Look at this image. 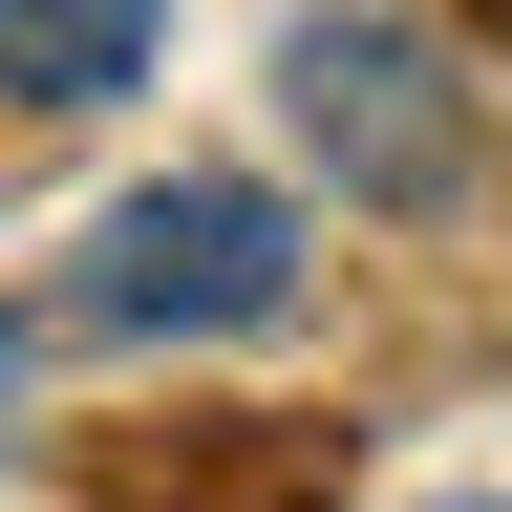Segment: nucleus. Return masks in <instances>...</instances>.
Returning a JSON list of instances; mask_svg holds the SVG:
<instances>
[{"instance_id":"f257e3e1","label":"nucleus","mask_w":512,"mask_h":512,"mask_svg":"<svg viewBox=\"0 0 512 512\" xmlns=\"http://www.w3.org/2000/svg\"><path fill=\"white\" fill-rule=\"evenodd\" d=\"M64 320L86 342H256V320H299V214L256 171H171L64 256Z\"/></svg>"},{"instance_id":"f03ea898","label":"nucleus","mask_w":512,"mask_h":512,"mask_svg":"<svg viewBox=\"0 0 512 512\" xmlns=\"http://www.w3.org/2000/svg\"><path fill=\"white\" fill-rule=\"evenodd\" d=\"M278 107H299V150L363 192V214H448L470 192V86H448V43L427 22H320L278 43Z\"/></svg>"},{"instance_id":"7ed1b4c3","label":"nucleus","mask_w":512,"mask_h":512,"mask_svg":"<svg viewBox=\"0 0 512 512\" xmlns=\"http://www.w3.org/2000/svg\"><path fill=\"white\" fill-rule=\"evenodd\" d=\"M171 0H0V107H128Z\"/></svg>"},{"instance_id":"20e7f679","label":"nucleus","mask_w":512,"mask_h":512,"mask_svg":"<svg viewBox=\"0 0 512 512\" xmlns=\"http://www.w3.org/2000/svg\"><path fill=\"white\" fill-rule=\"evenodd\" d=\"M448 512H512V491H448Z\"/></svg>"}]
</instances>
